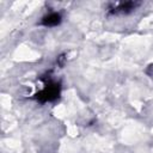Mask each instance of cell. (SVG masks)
<instances>
[{"instance_id":"obj_1","label":"cell","mask_w":153,"mask_h":153,"mask_svg":"<svg viewBox=\"0 0 153 153\" xmlns=\"http://www.w3.org/2000/svg\"><path fill=\"white\" fill-rule=\"evenodd\" d=\"M60 92H61V86L59 82L56 81H51V80H48L45 81L44 84V87L37 92L35 96V98L41 102V103H45V102H53L55 99L59 98L60 96Z\"/></svg>"},{"instance_id":"obj_2","label":"cell","mask_w":153,"mask_h":153,"mask_svg":"<svg viewBox=\"0 0 153 153\" xmlns=\"http://www.w3.org/2000/svg\"><path fill=\"white\" fill-rule=\"evenodd\" d=\"M61 14L57 13V12H51L47 16H44L42 18V22L41 24L44 25V26H48V27H51V26H56L61 23Z\"/></svg>"},{"instance_id":"obj_3","label":"cell","mask_w":153,"mask_h":153,"mask_svg":"<svg viewBox=\"0 0 153 153\" xmlns=\"http://www.w3.org/2000/svg\"><path fill=\"white\" fill-rule=\"evenodd\" d=\"M136 5H137V4L133 2V1L122 2V4H120L118 6H116V7L111 11V13H115V14H117V13H128V12H131V11L136 7Z\"/></svg>"}]
</instances>
